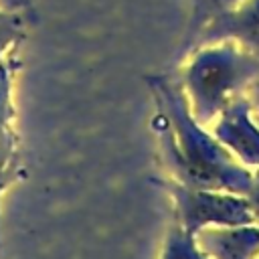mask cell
<instances>
[{
    "instance_id": "obj_6",
    "label": "cell",
    "mask_w": 259,
    "mask_h": 259,
    "mask_svg": "<svg viewBox=\"0 0 259 259\" xmlns=\"http://www.w3.org/2000/svg\"><path fill=\"white\" fill-rule=\"evenodd\" d=\"M12 158V138L8 130L0 136V190L8 180V162Z\"/></svg>"
},
{
    "instance_id": "obj_2",
    "label": "cell",
    "mask_w": 259,
    "mask_h": 259,
    "mask_svg": "<svg viewBox=\"0 0 259 259\" xmlns=\"http://www.w3.org/2000/svg\"><path fill=\"white\" fill-rule=\"evenodd\" d=\"M223 38H237L259 57V0H241L237 6L217 12L190 42L206 45Z\"/></svg>"
},
{
    "instance_id": "obj_5",
    "label": "cell",
    "mask_w": 259,
    "mask_h": 259,
    "mask_svg": "<svg viewBox=\"0 0 259 259\" xmlns=\"http://www.w3.org/2000/svg\"><path fill=\"white\" fill-rule=\"evenodd\" d=\"M18 36H20V18H18L16 14H12V16H8L6 20L0 22V55H2L4 49H6L14 38H18Z\"/></svg>"
},
{
    "instance_id": "obj_1",
    "label": "cell",
    "mask_w": 259,
    "mask_h": 259,
    "mask_svg": "<svg viewBox=\"0 0 259 259\" xmlns=\"http://www.w3.org/2000/svg\"><path fill=\"white\" fill-rule=\"evenodd\" d=\"M259 75V57L233 45L202 51L188 71V83L200 103H217L229 89Z\"/></svg>"
},
{
    "instance_id": "obj_4",
    "label": "cell",
    "mask_w": 259,
    "mask_h": 259,
    "mask_svg": "<svg viewBox=\"0 0 259 259\" xmlns=\"http://www.w3.org/2000/svg\"><path fill=\"white\" fill-rule=\"evenodd\" d=\"M12 117L10 107V75L4 63H0V136L6 132V123Z\"/></svg>"
},
{
    "instance_id": "obj_3",
    "label": "cell",
    "mask_w": 259,
    "mask_h": 259,
    "mask_svg": "<svg viewBox=\"0 0 259 259\" xmlns=\"http://www.w3.org/2000/svg\"><path fill=\"white\" fill-rule=\"evenodd\" d=\"M241 0H194V14H192V24H190V36L186 42L194 38V34L204 26V22L214 16L221 10H229L237 6Z\"/></svg>"
},
{
    "instance_id": "obj_7",
    "label": "cell",
    "mask_w": 259,
    "mask_h": 259,
    "mask_svg": "<svg viewBox=\"0 0 259 259\" xmlns=\"http://www.w3.org/2000/svg\"><path fill=\"white\" fill-rule=\"evenodd\" d=\"M8 16H12V12H2V10H0V22H2V20H6Z\"/></svg>"
}]
</instances>
